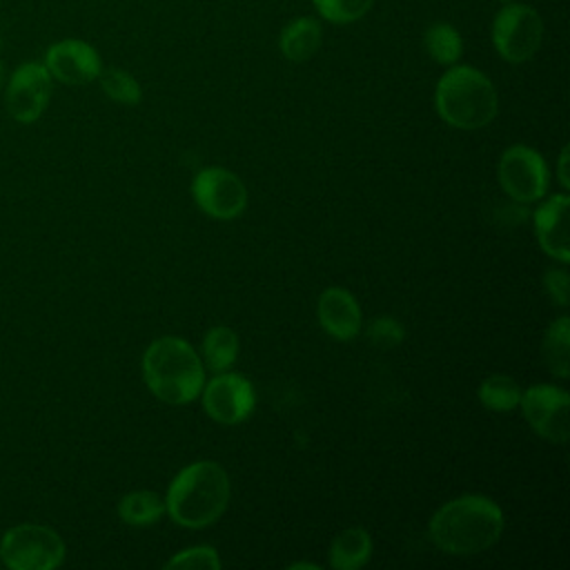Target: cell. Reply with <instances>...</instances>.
Returning <instances> with one entry per match:
<instances>
[{
    "instance_id": "1",
    "label": "cell",
    "mask_w": 570,
    "mask_h": 570,
    "mask_svg": "<svg viewBox=\"0 0 570 570\" xmlns=\"http://www.w3.org/2000/svg\"><path fill=\"white\" fill-rule=\"evenodd\" d=\"M505 519L499 503L483 494H463L443 503L430 519L432 543L452 557H472L492 548Z\"/></svg>"
},
{
    "instance_id": "2",
    "label": "cell",
    "mask_w": 570,
    "mask_h": 570,
    "mask_svg": "<svg viewBox=\"0 0 570 570\" xmlns=\"http://www.w3.org/2000/svg\"><path fill=\"white\" fill-rule=\"evenodd\" d=\"M229 503V476L216 461L185 465L167 488L165 512L183 528H205L218 521Z\"/></svg>"
},
{
    "instance_id": "3",
    "label": "cell",
    "mask_w": 570,
    "mask_h": 570,
    "mask_svg": "<svg viewBox=\"0 0 570 570\" xmlns=\"http://www.w3.org/2000/svg\"><path fill=\"white\" fill-rule=\"evenodd\" d=\"M142 379L149 392L169 405H185L200 396L205 365L180 336H160L142 354Z\"/></svg>"
},
{
    "instance_id": "4",
    "label": "cell",
    "mask_w": 570,
    "mask_h": 570,
    "mask_svg": "<svg viewBox=\"0 0 570 570\" xmlns=\"http://www.w3.org/2000/svg\"><path fill=\"white\" fill-rule=\"evenodd\" d=\"M434 107L454 129H481L494 120L499 96L483 71L470 65H452L436 82Z\"/></svg>"
},
{
    "instance_id": "5",
    "label": "cell",
    "mask_w": 570,
    "mask_h": 570,
    "mask_svg": "<svg viewBox=\"0 0 570 570\" xmlns=\"http://www.w3.org/2000/svg\"><path fill=\"white\" fill-rule=\"evenodd\" d=\"M65 559V541L47 525L20 523L0 541V563L11 570H53Z\"/></svg>"
},
{
    "instance_id": "6",
    "label": "cell",
    "mask_w": 570,
    "mask_h": 570,
    "mask_svg": "<svg viewBox=\"0 0 570 570\" xmlns=\"http://www.w3.org/2000/svg\"><path fill=\"white\" fill-rule=\"evenodd\" d=\"M543 40V20L534 7L505 2L492 20V45L497 53L512 62L530 60Z\"/></svg>"
},
{
    "instance_id": "7",
    "label": "cell",
    "mask_w": 570,
    "mask_h": 570,
    "mask_svg": "<svg viewBox=\"0 0 570 570\" xmlns=\"http://www.w3.org/2000/svg\"><path fill=\"white\" fill-rule=\"evenodd\" d=\"M499 185L517 203H537L548 191V167L543 156L525 145H512L503 151L499 167Z\"/></svg>"
},
{
    "instance_id": "8",
    "label": "cell",
    "mask_w": 570,
    "mask_h": 570,
    "mask_svg": "<svg viewBox=\"0 0 570 570\" xmlns=\"http://www.w3.org/2000/svg\"><path fill=\"white\" fill-rule=\"evenodd\" d=\"M51 89H53V78L42 62L29 60L18 65L11 71L4 89L7 114L13 120L24 125L36 122L49 105Z\"/></svg>"
},
{
    "instance_id": "9",
    "label": "cell",
    "mask_w": 570,
    "mask_h": 570,
    "mask_svg": "<svg viewBox=\"0 0 570 570\" xmlns=\"http://www.w3.org/2000/svg\"><path fill=\"white\" fill-rule=\"evenodd\" d=\"M194 203L212 218L232 220L247 207V189L243 180L223 167H205L191 180Z\"/></svg>"
},
{
    "instance_id": "10",
    "label": "cell",
    "mask_w": 570,
    "mask_h": 570,
    "mask_svg": "<svg viewBox=\"0 0 570 570\" xmlns=\"http://www.w3.org/2000/svg\"><path fill=\"white\" fill-rule=\"evenodd\" d=\"M203 407L220 425H236L249 419L256 407V392L249 379L236 372H216L200 390Z\"/></svg>"
},
{
    "instance_id": "11",
    "label": "cell",
    "mask_w": 570,
    "mask_h": 570,
    "mask_svg": "<svg viewBox=\"0 0 570 570\" xmlns=\"http://www.w3.org/2000/svg\"><path fill=\"white\" fill-rule=\"evenodd\" d=\"M519 405L523 410L525 421L539 436L552 443L568 441L570 396L563 387H557L550 383L530 385L528 390H521Z\"/></svg>"
},
{
    "instance_id": "12",
    "label": "cell",
    "mask_w": 570,
    "mask_h": 570,
    "mask_svg": "<svg viewBox=\"0 0 570 570\" xmlns=\"http://www.w3.org/2000/svg\"><path fill=\"white\" fill-rule=\"evenodd\" d=\"M42 65L62 85H87L98 80L102 71L98 51L80 38H65L49 45Z\"/></svg>"
},
{
    "instance_id": "13",
    "label": "cell",
    "mask_w": 570,
    "mask_h": 570,
    "mask_svg": "<svg viewBox=\"0 0 570 570\" xmlns=\"http://www.w3.org/2000/svg\"><path fill=\"white\" fill-rule=\"evenodd\" d=\"M534 234L541 249L566 265L570 261L568 247V196L552 194L534 209Z\"/></svg>"
},
{
    "instance_id": "14",
    "label": "cell",
    "mask_w": 570,
    "mask_h": 570,
    "mask_svg": "<svg viewBox=\"0 0 570 570\" xmlns=\"http://www.w3.org/2000/svg\"><path fill=\"white\" fill-rule=\"evenodd\" d=\"M321 327L336 341H350L361 332L363 314L356 298L343 287H327L316 303Z\"/></svg>"
},
{
    "instance_id": "15",
    "label": "cell",
    "mask_w": 570,
    "mask_h": 570,
    "mask_svg": "<svg viewBox=\"0 0 570 570\" xmlns=\"http://www.w3.org/2000/svg\"><path fill=\"white\" fill-rule=\"evenodd\" d=\"M323 42V29L316 18L301 16L287 22L278 38V49L289 62H305L309 60Z\"/></svg>"
},
{
    "instance_id": "16",
    "label": "cell",
    "mask_w": 570,
    "mask_h": 570,
    "mask_svg": "<svg viewBox=\"0 0 570 570\" xmlns=\"http://www.w3.org/2000/svg\"><path fill=\"white\" fill-rule=\"evenodd\" d=\"M327 557L334 570H358L372 557V537L365 528H347L332 539Z\"/></svg>"
},
{
    "instance_id": "17",
    "label": "cell",
    "mask_w": 570,
    "mask_h": 570,
    "mask_svg": "<svg viewBox=\"0 0 570 570\" xmlns=\"http://www.w3.org/2000/svg\"><path fill=\"white\" fill-rule=\"evenodd\" d=\"M541 352L548 370L554 376L566 379L570 372V318L568 316H559L548 325L543 334Z\"/></svg>"
},
{
    "instance_id": "18",
    "label": "cell",
    "mask_w": 570,
    "mask_h": 570,
    "mask_svg": "<svg viewBox=\"0 0 570 570\" xmlns=\"http://www.w3.org/2000/svg\"><path fill=\"white\" fill-rule=\"evenodd\" d=\"M165 514V499L151 490H134L118 501V517L129 525H151Z\"/></svg>"
},
{
    "instance_id": "19",
    "label": "cell",
    "mask_w": 570,
    "mask_h": 570,
    "mask_svg": "<svg viewBox=\"0 0 570 570\" xmlns=\"http://www.w3.org/2000/svg\"><path fill=\"white\" fill-rule=\"evenodd\" d=\"M238 356V336L227 325H216L207 330L203 338V361L212 372H225L234 365Z\"/></svg>"
},
{
    "instance_id": "20",
    "label": "cell",
    "mask_w": 570,
    "mask_h": 570,
    "mask_svg": "<svg viewBox=\"0 0 570 570\" xmlns=\"http://www.w3.org/2000/svg\"><path fill=\"white\" fill-rule=\"evenodd\" d=\"M425 49L428 53L443 67H452L459 62L461 53H463V38L461 33L448 24V22H434L432 27H428L425 36H423Z\"/></svg>"
},
{
    "instance_id": "21",
    "label": "cell",
    "mask_w": 570,
    "mask_h": 570,
    "mask_svg": "<svg viewBox=\"0 0 570 570\" xmlns=\"http://www.w3.org/2000/svg\"><path fill=\"white\" fill-rule=\"evenodd\" d=\"M479 401L492 412H510L519 405L521 385L508 374H490L479 385Z\"/></svg>"
},
{
    "instance_id": "22",
    "label": "cell",
    "mask_w": 570,
    "mask_h": 570,
    "mask_svg": "<svg viewBox=\"0 0 570 570\" xmlns=\"http://www.w3.org/2000/svg\"><path fill=\"white\" fill-rule=\"evenodd\" d=\"M98 80H100L102 91L120 105H138L142 98V89H140L138 80L125 69H118V67L102 69Z\"/></svg>"
},
{
    "instance_id": "23",
    "label": "cell",
    "mask_w": 570,
    "mask_h": 570,
    "mask_svg": "<svg viewBox=\"0 0 570 570\" xmlns=\"http://www.w3.org/2000/svg\"><path fill=\"white\" fill-rule=\"evenodd\" d=\"M312 2L321 13V18L334 24H347L363 18L374 4V0H312Z\"/></svg>"
},
{
    "instance_id": "24",
    "label": "cell",
    "mask_w": 570,
    "mask_h": 570,
    "mask_svg": "<svg viewBox=\"0 0 570 570\" xmlns=\"http://www.w3.org/2000/svg\"><path fill=\"white\" fill-rule=\"evenodd\" d=\"M223 566V561L218 559L216 548L212 546H194V548H185L180 552H176L165 568L174 570V568H203V570H218Z\"/></svg>"
},
{
    "instance_id": "25",
    "label": "cell",
    "mask_w": 570,
    "mask_h": 570,
    "mask_svg": "<svg viewBox=\"0 0 570 570\" xmlns=\"http://www.w3.org/2000/svg\"><path fill=\"white\" fill-rule=\"evenodd\" d=\"M365 336L367 341L374 345V347H381V350H390V347H396L401 345L403 336H405V330L403 325L392 318V316H379L374 318L367 330H365Z\"/></svg>"
},
{
    "instance_id": "26",
    "label": "cell",
    "mask_w": 570,
    "mask_h": 570,
    "mask_svg": "<svg viewBox=\"0 0 570 570\" xmlns=\"http://www.w3.org/2000/svg\"><path fill=\"white\" fill-rule=\"evenodd\" d=\"M543 287H546L548 296H550L559 307H566V305H568L570 278H568V272H566L563 267L548 269V272L543 274Z\"/></svg>"
},
{
    "instance_id": "27",
    "label": "cell",
    "mask_w": 570,
    "mask_h": 570,
    "mask_svg": "<svg viewBox=\"0 0 570 570\" xmlns=\"http://www.w3.org/2000/svg\"><path fill=\"white\" fill-rule=\"evenodd\" d=\"M566 165H568V147H563V149H561V154H559V183H561V187H563V189H568V187H570Z\"/></svg>"
},
{
    "instance_id": "28",
    "label": "cell",
    "mask_w": 570,
    "mask_h": 570,
    "mask_svg": "<svg viewBox=\"0 0 570 570\" xmlns=\"http://www.w3.org/2000/svg\"><path fill=\"white\" fill-rule=\"evenodd\" d=\"M289 568H292V570H298V568H309V570H318V566H316V563H307V561H296V563H292Z\"/></svg>"
},
{
    "instance_id": "29",
    "label": "cell",
    "mask_w": 570,
    "mask_h": 570,
    "mask_svg": "<svg viewBox=\"0 0 570 570\" xmlns=\"http://www.w3.org/2000/svg\"><path fill=\"white\" fill-rule=\"evenodd\" d=\"M2 85H4V65L0 62V89H2Z\"/></svg>"
},
{
    "instance_id": "30",
    "label": "cell",
    "mask_w": 570,
    "mask_h": 570,
    "mask_svg": "<svg viewBox=\"0 0 570 570\" xmlns=\"http://www.w3.org/2000/svg\"><path fill=\"white\" fill-rule=\"evenodd\" d=\"M499 2H503V4H505V2H512V0H499Z\"/></svg>"
},
{
    "instance_id": "31",
    "label": "cell",
    "mask_w": 570,
    "mask_h": 570,
    "mask_svg": "<svg viewBox=\"0 0 570 570\" xmlns=\"http://www.w3.org/2000/svg\"><path fill=\"white\" fill-rule=\"evenodd\" d=\"M0 45H2V33H0Z\"/></svg>"
}]
</instances>
